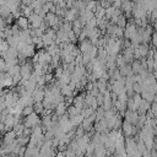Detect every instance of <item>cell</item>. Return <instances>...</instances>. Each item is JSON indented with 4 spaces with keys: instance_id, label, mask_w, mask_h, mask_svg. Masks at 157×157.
<instances>
[{
    "instance_id": "1",
    "label": "cell",
    "mask_w": 157,
    "mask_h": 157,
    "mask_svg": "<svg viewBox=\"0 0 157 157\" xmlns=\"http://www.w3.org/2000/svg\"><path fill=\"white\" fill-rule=\"evenodd\" d=\"M23 123H25V125H26L27 128H33V126H36V125H38V124H42V118H39V114H38V113L33 112V113H31L29 115L25 117Z\"/></svg>"
},
{
    "instance_id": "2",
    "label": "cell",
    "mask_w": 157,
    "mask_h": 157,
    "mask_svg": "<svg viewBox=\"0 0 157 157\" xmlns=\"http://www.w3.org/2000/svg\"><path fill=\"white\" fill-rule=\"evenodd\" d=\"M0 82L2 88H11L13 86V78L9 72H1Z\"/></svg>"
},
{
    "instance_id": "3",
    "label": "cell",
    "mask_w": 157,
    "mask_h": 157,
    "mask_svg": "<svg viewBox=\"0 0 157 157\" xmlns=\"http://www.w3.org/2000/svg\"><path fill=\"white\" fill-rule=\"evenodd\" d=\"M28 20H29V26H31V28H39V27L42 26L43 21H44V18L40 17V16H39L38 13H36V12H33V13L28 17Z\"/></svg>"
},
{
    "instance_id": "4",
    "label": "cell",
    "mask_w": 157,
    "mask_h": 157,
    "mask_svg": "<svg viewBox=\"0 0 157 157\" xmlns=\"http://www.w3.org/2000/svg\"><path fill=\"white\" fill-rule=\"evenodd\" d=\"M124 118H125V120H128V121L132 123L134 125H136L137 121H139L140 114L137 113V110H130V109H128V110L124 113Z\"/></svg>"
},
{
    "instance_id": "5",
    "label": "cell",
    "mask_w": 157,
    "mask_h": 157,
    "mask_svg": "<svg viewBox=\"0 0 157 157\" xmlns=\"http://www.w3.org/2000/svg\"><path fill=\"white\" fill-rule=\"evenodd\" d=\"M16 137H17V134H16V131H15L13 129L7 130V131L4 134V137H2V142H1V144H4V145L11 144V142H13V141L16 140Z\"/></svg>"
},
{
    "instance_id": "6",
    "label": "cell",
    "mask_w": 157,
    "mask_h": 157,
    "mask_svg": "<svg viewBox=\"0 0 157 157\" xmlns=\"http://www.w3.org/2000/svg\"><path fill=\"white\" fill-rule=\"evenodd\" d=\"M132 130H134V124L128 120H124L121 124V131L124 136H132Z\"/></svg>"
},
{
    "instance_id": "7",
    "label": "cell",
    "mask_w": 157,
    "mask_h": 157,
    "mask_svg": "<svg viewBox=\"0 0 157 157\" xmlns=\"http://www.w3.org/2000/svg\"><path fill=\"white\" fill-rule=\"evenodd\" d=\"M119 71H120V75L124 76V77H128V76H132L134 75L131 64H128V63H125L124 65L119 66Z\"/></svg>"
},
{
    "instance_id": "8",
    "label": "cell",
    "mask_w": 157,
    "mask_h": 157,
    "mask_svg": "<svg viewBox=\"0 0 157 157\" xmlns=\"http://www.w3.org/2000/svg\"><path fill=\"white\" fill-rule=\"evenodd\" d=\"M151 102H148V101H146V99H144L142 98V101H141V103H140V105L137 107V113L140 114V115H142V114H146L150 109H151Z\"/></svg>"
},
{
    "instance_id": "9",
    "label": "cell",
    "mask_w": 157,
    "mask_h": 157,
    "mask_svg": "<svg viewBox=\"0 0 157 157\" xmlns=\"http://www.w3.org/2000/svg\"><path fill=\"white\" fill-rule=\"evenodd\" d=\"M16 23L18 25V27H20L21 29H28V28H31V26H29V20H28V17H26V16L18 17V18L16 20Z\"/></svg>"
},
{
    "instance_id": "10",
    "label": "cell",
    "mask_w": 157,
    "mask_h": 157,
    "mask_svg": "<svg viewBox=\"0 0 157 157\" xmlns=\"http://www.w3.org/2000/svg\"><path fill=\"white\" fill-rule=\"evenodd\" d=\"M67 112V105H66V103L65 102H61V103H59L56 107H55V109H54V113H56L59 117H61L63 114H65Z\"/></svg>"
},
{
    "instance_id": "11",
    "label": "cell",
    "mask_w": 157,
    "mask_h": 157,
    "mask_svg": "<svg viewBox=\"0 0 157 157\" xmlns=\"http://www.w3.org/2000/svg\"><path fill=\"white\" fill-rule=\"evenodd\" d=\"M61 93L66 97V96H74V93H75V88L69 83V85H65V86H63L61 87Z\"/></svg>"
},
{
    "instance_id": "12",
    "label": "cell",
    "mask_w": 157,
    "mask_h": 157,
    "mask_svg": "<svg viewBox=\"0 0 157 157\" xmlns=\"http://www.w3.org/2000/svg\"><path fill=\"white\" fill-rule=\"evenodd\" d=\"M83 119H85V117H83V114H82V113H78L77 115H75V117H71V118H70L71 123H72L75 126H80V125L82 124Z\"/></svg>"
},
{
    "instance_id": "13",
    "label": "cell",
    "mask_w": 157,
    "mask_h": 157,
    "mask_svg": "<svg viewBox=\"0 0 157 157\" xmlns=\"http://www.w3.org/2000/svg\"><path fill=\"white\" fill-rule=\"evenodd\" d=\"M94 16H96L97 18H102V17L105 16V9H104L101 4L96 7V10H94Z\"/></svg>"
},
{
    "instance_id": "14",
    "label": "cell",
    "mask_w": 157,
    "mask_h": 157,
    "mask_svg": "<svg viewBox=\"0 0 157 157\" xmlns=\"http://www.w3.org/2000/svg\"><path fill=\"white\" fill-rule=\"evenodd\" d=\"M42 39H43V42H44V45H45V48H47V47H49L50 44H53V43L55 42V39H54V38H53L50 34H48L47 32L43 34Z\"/></svg>"
},
{
    "instance_id": "15",
    "label": "cell",
    "mask_w": 157,
    "mask_h": 157,
    "mask_svg": "<svg viewBox=\"0 0 157 157\" xmlns=\"http://www.w3.org/2000/svg\"><path fill=\"white\" fill-rule=\"evenodd\" d=\"M33 107H34V112L38 113L39 115H42V114L44 113V110H45V107H44L43 102H36V103L33 104Z\"/></svg>"
},
{
    "instance_id": "16",
    "label": "cell",
    "mask_w": 157,
    "mask_h": 157,
    "mask_svg": "<svg viewBox=\"0 0 157 157\" xmlns=\"http://www.w3.org/2000/svg\"><path fill=\"white\" fill-rule=\"evenodd\" d=\"M78 113H81V109H78L76 105H69L67 107V114H69V117L71 118V117H75V115H77Z\"/></svg>"
},
{
    "instance_id": "17",
    "label": "cell",
    "mask_w": 157,
    "mask_h": 157,
    "mask_svg": "<svg viewBox=\"0 0 157 157\" xmlns=\"http://www.w3.org/2000/svg\"><path fill=\"white\" fill-rule=\"evenodd\" d=\"M99 5V1H97V0H91V1H87V6H86V9L87 10H91V11H93L94 12V10H96V7Z\"/></svg>"
},
{
    "instance_id": "18",
    "label": "cell",
    "mask_w": 157,
    "mask_h": 157,
    "mask_svg": "<svg viewBox=\"0 0 157 157\" xmlns=\"http://www.w3.org/2000/svg\"><path fill=\"white\" fill-rule=\"evenodd\" d=\"M115 10H117V7H115V6H113V5H110L108 9H105V17L110 20V17H112V16H114Z\"/></svg>"
},
{
    "instance_id": "19",
    "label": "cell",
    "mask_w": 157,
    "mask_h": 157,
    "mask_svg": "<svg viewBox=\"0 0 157 157\" xmlns=\"http://www.w3.org/2000/svg\"><path fill=\"white\" fill-rule=\"evenodd\" d=\"M34 112V107L33 105H26L23 109H22V117H27L31 113Z\"/></svg>"
},
{
    "instance_id": "20",
    "label": "cell",
    "mask_w": 157,
    "mask_h": 157,
    "mask_svg": "<svg viewBox=\"0 0 157 157\" xmlns=\"http://www.w3.org/2000/svg\"><path fill=\"white\" fill-rule=\"evenodd\" d=\"M128 109H130V110H137V105L134 102L132 97H129V99H128Z\"/></svg>"
},
{
    "instance_id": "21",
    "label": "cell",
    "mask_w": 157,
    "mask_h": 157,
    "mask_svg": "<svg viewBox=\"0 0 157 157\" xmlns=\"http://www.w3.org/2000/svg\"><path fill=\"white\" fill-rule=\"evenodd\" d=\"M64 74V66H56L55 69H54V76L56 77V78H59L61 75Z\"/></svg>"
},
{
    "instance_id": "22",
    "label": "cell",
    "mask_w": 157,
    "mask_h": 157,
    "mask_svg": "<svg viewBox=\"0 0 157 157\" xmlns=\"http://www.w3.org/2000/svg\"><path fill=\"white\" fill-rule=\"evenodd\" d=\"M9 48H10V43H9L6 39H2V40H1V54L6 53Z\"/></svg>"
},
{
    "instance_id": "23",
    "label": "cell",
    "mask_w": 157,
    "mask_h": 157,
    "mask_svg": "<svg viewBox=\"0 0 157 157\" xmlns=\"http://www.w3.org/2000/svg\"><path fill=\"white\" fill-rule=\"evenodd\" d=\"M69 40H70L71 43H76V40H78V37L76 36V33L74 32V29H71V31L69 32Z\"/></svg>"
},
{
    "instance_id": "24",
    "label": "cell",
    "mask_w": 157,
    "mask_h": 157,
    "mask_svg": "<svg viewBox=\"0 0 157 157\" xmlns=\"http://www.w3.org/2000/svg\"><path fill=\"white\" fill-rule=\"evenodd\" d=\"M142 90H144V88H142V85H141V83H139V82H135V83H134V91H135L136 93H141Z\"/></svg>"
},
{
    "instance_id": "25",
    "label": "cell",
    "mask_w": 157,
    "mask_h": 157,
    "mask_svg": "<svg viewBox=\"0 0 157 157\" xmlns=\"http://www.w3.org/2000/svg\"><path fill=\"white\" fill-rule=\"evenodd\" d=\"M34 1L36 0H22V4H25V5H32Z\"/></svg>"
},
{
    "instance_id": "26",
    "label": "cell",
    "mask_w": 157,
    "mask_h": 157,
    "mask_svg": "<svg viewBox=\"0 0 157 157\" xmlns=\"http://www.w3.org/2000/svg\"><path fill=\"white\" fill-rule=\"evenodd\" d=\"M153 59L157 61V48H155V54H153Z\"/></svg>"
}]
</instances>
